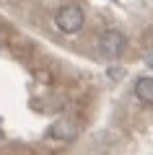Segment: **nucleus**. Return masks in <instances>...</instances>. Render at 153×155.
Listing matches in <instances>:
<instances>
[{
    "label": "nucleus",
    "mask_w": 153,
    "mask_h": 155,
    "mask_svg": "<svg viewBox=\"0 0 153 155\" xmlns=\"http://www.w3.org/2000/svg\"><path fill=\"white\" fill-rule=\"evenodd\" d=\"M0 142H3V129H0Z\"/></svg>",
    "instance_id": "423d86ee"
},
{
    "label": "nucleus",
    "mask_w": 153,
    "mask_h": 155,
    "mask_svg": "<svg viewBox=\"0 0 153 155\" xmlns=\"http://www.w3.org/2000/svg\"><path fill=\"white\" fill-rule=\"evenodd\" d=\"M57 26H60V31H65V34H75V31H81L83 28V21H86V16H83V8H78V5H65V8H60L57 11Z\"/></svg>",
    "instance_id": "f257e3e1"
},
{
    "label": "nucleus",
    "mask_w": 153,
    "mask_h": 155,
    "mask_svg": "<svg viewBox=\"0 0 153 155\" xmlns=\"http://www.w3.org/2000/svg\"><path fill=\"white\" fill-rule=\"evenodd\" d=\"M49 137L60 140V142H73L78 137V127L73 122H68V119H60V122H55L49 127Z\"/></svg>",
    "instance_id": "7ed1b4c3"
},
{
    "label": "nucleus",
    "mask_w": 153,
    "mask_h": 155,
    "mask_svg": "<svg viewBox=\"0 0 153 155\" xmlns=\"http://www.w3.org/2000/svg\"><path fill=\"white\" fill-rule=\"evenodd\" d=\"M143 44H145V47H151V49H153V26L148 28L145 34H143Z\"/></svg>",
    "instance_id": "39448f33"
},
{
    "label": "nucleus",
    "mask_w": 153,
    "mask_h": 155,
    "mask_svg": "<svg viewBox=\"0 0 153 155\" xmlns=\"http://www.w3.org/2000/svg\"><path fill=\"white\" fill-rule=\"evenodd\" d=\"M127 47V36L122 31H104L101 36H99V49H101V54L106 57H120L122 52H125Z\"/></svg>",
    "instance_id": "f03ea898"
},
{
    "label": "nucleus",
    "mask_w": 153,
    "mask_h": 155,
    "mask_svg": "<svg viewBox=\"0 0 153 155\" xmlns=\"http://www.w3.org/2000/svg\"><path fill=\"white\" fill-rule=\"evenodd\" d=\"M135 96L143 104H153V78H140L135 83Z\"/></svg>",
    "instance_id": "20e7f679"
}]
</instances>
